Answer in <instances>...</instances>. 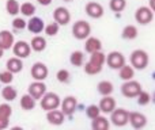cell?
<instances>
[{
  "label": "cell",
  "instance_id": "23",
  "mask_svg": "<svg viewBox=\"0 0 155 130\" xmlns=\"http://www.w3.org/2000/svg\"><path fill=\"white\" fill-rule=\"evenodd\" d=\"M5 69H8L10 72H12L14 75L19 73V72H22V69H23V61H22V59H19V57H16V56L11 57V59L7 60Z\"/></svg>",
  "mask_w": 155,
  "mask_h": 130
},
{
  "label": "cell",
  "instance_id": "15",
  "mask_svg": "<svg viewBox=\"0 0 155 130\" xmlns=\"http://www.w3.org/2000/svg\"><path fill=\"white\" fill-rule=\"evenodd\" d=\"M12 114V107L8 103L0 104V130H4L10 125V118Z\"/></svg>",
  "mask_w": 155,
  "mask_h": 130
},
{
  "label": "cell",
  "instance_id": "26",
  "mask_svg": "<svg viewBox=\"0 0 155 130\" xmlns=\"http://www.w3.org/2000/svg\"><path fill=\"white\" fill-rule=\"evenodd\" d=\"M118 77H120L123 81H127V80H132L135 77V68L131 64H124L118 69Z\"/></svg>",
  "mask_w": 155,
  "mask_h": 130
},
{
  "label": "cell",
  "instance_id": "32",
  "mask_svg": "<svg viewBox=\"0 0 155 130\" xmlns=\"http://www.w3.org/2000/svg\"><path fill=\"white\" fill-rule=\"evenodd\" d=\"M21 14L23 16H33L35 14V5L33 4V3H30V2H26V3H23V4H21Z\"/></svg>",
  "mask_w": 155,
  "mask_h": 130
},
{
  "label": "cell",
  "instance_id": "40",
  "mask_svg": "<svg viewBox=\"0 0 155 130\" xmlns=\"http://www.w3.org/2000/svg\"><path fill=\"white\" fill-rule=\"evenodd\" d=\"M37 2H38V4H40V5H44V7H46V5L52 4V2H53V0H37Z\"/></svg>",
  "mask_w": 155,
  "mask_h": 130
},
{
  "label": "cell",
  "instance_id": "31",
  "mask_svg": "<svg viewBox=\"0 0 155 130\" xmlns=\"http://www.w3.org/2000/svg\"><path fill=\"white\" fill-rule=\"evenodd\" d=\"M70 62L74 66H82L84 64V53L80 50H75L71 53L70 56Z\"/></svg>",
  "mask_w": 155,
  "mask_h": 130
},
{
  "label": "cell",
  "instance_id": "39",
  "mask_svg": "<svg viewBox=\"0 0 155 130\" xmlns=\"http://www.w3.org/2000/svg\"><path fill=\"white\" fill-rule=\"evenodd\" d=\"M12 27L14 30H16V31H19V30H23L27 27V22L25 21L23 18H18V16H15L12 21Z\"/></svg>",
  "mask_w": 155,
  "mask_h": 130
},
{
  "label": "cell",
  "instance_id": "38",
  "mask_svg": "<svg viewBox=\"0 0 155 130\" xmlns=\"http://www.w3.org/2000/svg\"><path fill=\"white\" fill-rule=\"evenodd\" d=\"M86 115H87L90 119H94V118H97L98 115H101V109H99V106H97V104H90V106H87V109H86Z\"/></svg>",
  "mask_w": 155,
  "mask_h": 130
},
{
  "label": "cell",
  "instance_id": "2",
  "mask_svg": "<svg viewBox=\"0 0 155 130\" xmlns=\"http://www.w3.org/2000/svg\"><path fill=\"white\" fill-rule=\"evenodd\" d=\"M129 62L136 71H143V69L147 68L148 62H150V57H148V53L146 50L136 49L129 56Z\"/></svg>",
  "mask_w": 155,
  "mask_h": 130
},
{
  "label": "cell",
  "instance_id": "4",
  "mask_svg": "<svg viewBox=\"0 0 155 130\" xmlns=\"http://www.w3.org/2000/svg\"><path fill=\"white\" fill-rule=\"evenodd\" d=\"M72 35L74 38L83 41L91 35V26L87 21H76L72 26Z\"/></svg>",
  "mask_w": 155,
  "mask_h": 130
},
{
  "label": "cell",
  "instance_id": "16",
  "mask_svg": "<svg viewBox=\"0 0 155 130\" xmlns=\"http://www.w3.org/2000/svg\"><path fill=\"white\" fill-rule=\"evenodd\" d=\"M129 125L134 129H143L147 125V117L139 111H132L129 113Z\"/></svg>",
  "mask_w": 155,
  "mask_h": 130
},
{
  "label": "cell",
  "instance_id": "34",
  "mask_svg": "<svg viewBox=\"0 0 155 130\" xmlns=\"http://www.w3.org/2000/svg\"><path fill=\"white\" fill-rule=\"evenodd\" d=\"M59 29H60V24L57 23V22H52V23L46 24L44 31H45V34L48 35V37H54V35L59 33Z\"/></svg>",
  "mask_w": 155,
  "mask_h": 130
},
{
  "label": "cell",
  "instance_id": "10",
  "mask_svg": "<svg viewBox=\"0 0 155 130\" xmlns=\"http://www.w3.org/2000/svg\"><path fill=\"white\" fill-rule=\"evenodd\" d=\"M60 104H61V111L64 113L65 117H72L78 109V99L72 95H68L63 99Z\"/></svg>",
  "mask_w": 155,
  "mask_h": 130
},
{
  "label": "cell",
  "instance_id": "12",
  "mask_svg": "<svg viewBox=\"0 0 155 130\" xmlns=\"http://www.w3.org/2000/svg\"><path fill=\"white\" fill-rule=\"evenodd\" d=\"M53 19L60 26H67L71 22V12L67 7H57L53 11Z\"/></svg>",
  "mask_w": 155,
  "mask_h": 130
},
{
  "label": "cell",
  "instance_id": "8",
  "mask_svg": "<svg viewBox=\"0 0 155 130\" xmlns=\"http://www.w3.org/2000/svg\"><path fill=\"white\" fill-rule=\"evenodd\" d=\"M106 65L109 66L110 69H120L121 66L125 64V57H124V54L121 53V52H110L109 54H106Z\"/></svg>",
  "mask_w": 155,
  "mask_h": 130
},
{
  "label": "cell",
  "instance_id": "25",
  "mask_svg": "<svg viewBox=\"0 0 155 130\" xmlns=\"http://www.w3.org/2000/svg\"><path fill=\"white\" fill-rule=\"evenodd\" d=\"M35 103H37V100H35L30 94L22 95L21 100H19V106H21V109L25 110V111H31V110H34Z\"/></svg>",
  "mask_w": 155,
  "mask_h": 130
},
{
  "label": "cell",
  "instance_id": "41",
  "mask_svg": "<svg viewBox=\"0 0 155 130\" xmlns=\"http://www.w3.org/2000/svg\"><path fill=\"white\" fill-rule=\"evenodd\" d=\"M148 7L153 10V12L155 14V0H148Z\"/></svg>",
  "mask_w": 155,
  "mask_h": 130
},
{
  "label": "cell",
  "instance_id": "1",
  "mask_svg": "<svg viewBox=\"0 0 155 130\" xmlns=\"http://www.w3.org/2000/svg\"><path fill=\"white\" fill-rule=\"evenodd\" d=\"M106 61V54H104V52L99 50L95 52V53L90 54V60L84 64V72L90 76H94V75L101 73L102 68H104V64Z\"/></svg>",
  "mask_w": 155,
  "mask_h": 130
},
{
  "label": "cell",
  "instance_id": "19",
  "mask_svg": "<svg viewBox=\"0 0 155 130\" xmlns=\"http://www.w3.org/2000/svg\"><path fill=\"white\" fill-rule=\"evenodd\" d=\"M98 106H99V109H101V113H104V114H110V113L116 109L117 102H116V99L113 98V96L107 95V96H102Z\"/></svg>",
  "mask_w": 155,
  "mask_h": 130
},
{
  "label": "cell",
  "instance_id": "36",
  "mask_svg": "<svg viewBox=\"0 0 155 130\" xmlns=\"http://www.w3.org/2000/svg\"><path fill=\"white\" fill-rule=\"evenodd\" d=\"M136 102L139 106H147L148 103L151 102V95L148 92H146V91H140V94L136 96Z\"/></svg>",
  "mask_w": 155,
  "mask_h": 130
},
{
  "label": "cell",
  "instance_id": "17",
  "mask_svg": "<svg viewBox=\"0 0 155 130\" xmlns=\"http://www.w3.org/2000/svg\"><path fill=\"white\" fill-rule=\"evenodd\" d=\"M46 121L53 126H60L64 123L65 115L61 110H57V109L49 110V111H46Z\"/></svg>",
  "mask_w": 155,
  "mask_h": 130
},
{
  "label": "cell",
  "instance_id": "6",
  "mask_svg": "<svg viewBox=\"0 0 155 130\" xmlns=\"http://www.w3.org/2000/svg\"><path fill=\"white\" fill-rule=\"evenodd\" d=\"M110 122L117 128H123V126L128 125L129 122V111L125 109H114L110 113Z\"/></svg>",
  "mask_w": 155,
  "mask_h": 130
},
{
  "label": "cell",
  "instance_id": "43",
  "mask_svg": "<svg viewBox=\"0 0 155 130\" xmlns=\"http://www.w3.org/2000/svg\"><path fill=\"white\" fill-rule=\"evenodd\" d=\"M151 100H153V102H154V103H155V92L153 94V96H151Z\"/></svg>",
  "mask_w": 155,
  "mask_h": 130
},
{
  "label": "cell",
  "instance_id": "28",
  "mask_svg": "<svg viewBox=\"0 0 155 130\" xmlns=\"http://www.w3.org/2000/svg\"><path fill=\"white\" fill-rule=\"evenodd\" d=\"M16 95H18V91L12 87V85L7 84L4 85V88L2 90V98L4 99L5 102H12L16 99Z\"/></svg>",
  "mask_w": 155,
  "mask_h": 130
},
{
  "label": "cell",
  "instance_id": "35",
  "mask_svg": "<svg viewBox=\"0 0 155 130\" xmlns=\"http://www.w3.org/2000/svg\"><path fill=\"white\" fill-rule=\"evenodd\" d=\"M56 79L59 83H63V84H67V83L71 81V73L67 69H60L56 73Z\"/></svg>",
  "mask_w": 155,
  "mask_h": 130
},
{
  "label": "cell",
  "instance_id": "7",
  "mask_svg": "<svg viewBox=\"0 0 155 130\" xmlns=\"http://www.w3.org/2000/svg\"><path fill=\"white\" fill-rule=\"evenodd\" d=\"M135 19H136V22L139 24L146 26V24H148V23L153 22L154 12L150 7H147V5H142V7H139L136 10V12H135Z\"/></svg>",
  "mask_w": 155,
  "mask_h": 130
},
{
  "label": "cell",
  "instance_id": "22",
  "mask_svg": "<svg viewBox=\"0 0 155 130\" xmlns=\"http://www.w3.org/2000/svg\"><path fill=\"white\" fill-rule=\"evenodd\" d=\"M46 38L42 37V35H34V37L31 38V41H30V46H31V50L37 52V53H41V52H44L46 49Z\"/></svg>",
  "mask_w": 155,
  "mask_h": 130
},
{
  "label": "cell",
  "instance_id": "27",
  "mask_svg": "<svg viewBox=\"0 0 155 130\" xmlns=\"http://www.w3.org/2000/svg\"><path fill=\"white\" fill-rule=\"evenodd\" d=\"M97 90H98V92L101 94L102 96H107V95H112L113 94V91H114V85H113V83L109 81V80H102V81L98 83Z\"/></svg>",
  "mask_w": 155,
  "mask_h": 130
},
{
  "label": "cell",
  "instance_id": "20",
  "mask_svg": "<svg viewBox=\"0 0 155 130\" xmlns=\"http://www.w3.org/2000/svg\"><path fill=\"white\" fill-rule=\"evenodd\" d=\"M84 41H86V42H84V50L87 52L88 54L102 50V42H101V40H99V38L91 37V35H90V37L86 38Z\"/></svg>",
  "mask_w": 155,
  "mask_h": 130
},
{
  "label": "cell",
  "instance_id": "37",
  "mask_svg": "<svg viewBox=\"0 0 155 130\" xmlns=\"http://www.w3.org/2000/svg\"><path fill=\"white\" fill-rule=\"evenodd\" d=\"M12 81H14V73L12 72H10L8 69L0 72V83H2V84L7 85V84H11Z\"/></svg>",
  "mask_w": 155,
  "mask_h": 130
},
{
  "label": "cell",
  "instance_id": "9",
  "mask_svg": "<svg viewBox=\"0 0 155 130\" xmlns=\"http://www.w3.org/2000/svg\"><path fill=\"white\" fill-rule=\"evenodd\" d=\"M12 52H14V56L19 57V59H27V57L30 56V53H31V46H30L29 42H26V41H16V42H14L12 45Z\"/></svg>",
  "mask_w": 155,
  "mask_h": 130
},
{
  "label": "cell",
  "instance_id": "18",
  "mask_svg": "<svg viewBox=\"0 0 155 130\" xmlns=\"http://www.w3.org/2000/svg\"><path fill=\"white\" fill-rule=\"evenodd\" d=\"M45 29V23L41 18L38 16H30L29 22H27V30H29L31 34H41Z\"/></svg>",
  "mask_w": 155,
  "mask_h": 130
},
{
  "label": "cell",
  "instance_id": "29",
  "mask_svg": "<svg viewBox=\"0 0 155 130\" xmlns=\"http://www.w3.org/2000/svg\"><path fill=\"white\" fill-rule=\"evenodd\" d=\"M137 34H139V31H137L136 26H134V24H128V26H125L123 29L121 37H123V40L132 41V40H135V38L137 37Z\"/></svg>",
  "mask_w": 155,
  "mask_h": 130
},
{
  "label": "cell",
  "instance_id": "42",
  "mask_svg": "<svg viewBox=\"0 0 155 130\" xmlns=\"http://www.w3.org/2000/svg\"><path fill=\"white\" fill-rule=\"evenodd\" d=\"M3 54H4V49H3L2 46H0V59L3 57Z\"/></svg>",
  "mask_w": 155,
  "mask_h": 130
},
{
  "label": "cell",
  "instance_id": "5",
  "mask_svg": "<svg viewBox=\"0 0 155 130\" xmlns=\"http://www.w3.org/2000/svg\"><path fill=\"white\" fill-rule=\"evenodd\" d=\"M140 91H142V84L134 79L127 80V81H124L123 85H121V94H123V96H125V98H128V99L136 98L140 94Z\"/></svg>",
  "mask_w": 155,
  "mask_h": 130
},
{
  "label": "cell",
  "instance_id": "14",
  "mask_svg": "<svg viewBox=\"0 0 155 130\" xmlns=\"http://www.w3.org/2000/svg\"><path fill=\"white\" fill-rule=\"evenodd\" d=\"M84 12H86V15L90 16V18L99 19V18H102V16H104L105 10H104V7H102L99 3L88 2L87 4H86V7H84Z\"/></svg>",
  "mask_w": 155,
  "mask_h": 130
},
{
  "label": "cell",
  "instance_id": "44",
  "mask_svg": "<svg viewBox=\"0 0 155 130\" xmlns=\"http://www.w3.org/2000/svg\"><path fill=\"white\" fill-rule=\"evenodd\" d=\"M64 2H67V3H71V2H74V0H64Z\"/></svg>",
  "mask_w": 155,
  "mask_h": 130
},
{
  "label": "cell",
  "instance_id": "30",
  "mask_svg": "<svg viewBox=\"0 0 155 130\" xmlns=\"http://www.w3.org/2000/svg\"><path fill=\"white\" fill-rule=\"evenodd\" d=\"M5 10L11 16H18V14H21V4L18 3V0H7L5 2Z\"/></svg>",
  "mask_w": 155,
  "mask_h": 130
},
{
  "label": "cell",
  "instance_id": "33",
  "mask_svg": "<svg viewBox=\"0 0 155 130\" xmlns=\"http://www.w3.org/2000/svg\"><path fill=\"white\" fill-rule=\"evenodd\" d=\"M127 7V0H110L109 2V8L113 12H121Z\"/></svg>",
  "mask_w": 155,
  "mask_h": 130
},
{
  "label": "cell",
  "instance_id": "11",
  "mask_svg": "<svg viewBox=\"0 0 155 130\" xmlns=\"http://www.w3.org/2000/svg\"><path fill=\"white\" fill-rule=\"evenodd\" d=\"M30 75L34 80H38V81H44V80L48 77L49 71L48 66H46L44 62H34L30 69Z\"/></svg>",
  "mask_w": 155,
  "mask_h": 130
},
{
  "label": "cell",
  "instance_id": "13",
  "mask_svg": "<svg viewBox=\"0 0 155 130\" xmlns=\"http://www.w3.org/2000/svg\"><path fill=\"white\" fill-rule=\"evenodd\" d=\"M46 92V85L44 81H38V80H34L33 83H30L29 88H27V94L33 96L35 100H40L44 96V94Z\"/></svg>",
  "mask_w": 155,
  "mask_h": 130
},
{
  "label": "cell",
  "instance_id": "3",
  "mask_svg": "<svg viewBox=\"0 0 155 130\" xmlns=\"http://www.w3.org/2000/svg\"><path fill=\"white\" fill-rule=\"evenodd\" d=\"M40 106L44 111L54 110L60 107V96L56 92H45L40 99Z\"/></svg>",
  "mask_w": 155,
  "mask_h": 130
},
{
  "label": "cell",
  "instance_id": "21",
  "mask_svg": "<svg viewBox=\"0 0 155 130\" xmlns=\"http://www.w3.org/2000/svg\"><path fill=\"white\" fill-rule=\"evenodd\" d=\"M14 42H15V38H14V34L8 30H2L0 31V46H2L4 50H8V49L12 48Z\"/></svg>",
  "mask_w": 155,
  "mask_h": 130
},
{
  "label": "cell",
  "instance_id": "24",
  "mask_svg": "<svg viewBox=\"0 0 155 130\" xmlns=\"http://www.w3.org/2000/svg\"><path fill=\"white\" fill-rule=\"evenodd\" d=\"M110 128V121L104 115H98L97 118L91 119V129L94 130H107Z\"/></svg>",
  "mask_w": 155,
  "mask_h": 130
}]
</instances>
